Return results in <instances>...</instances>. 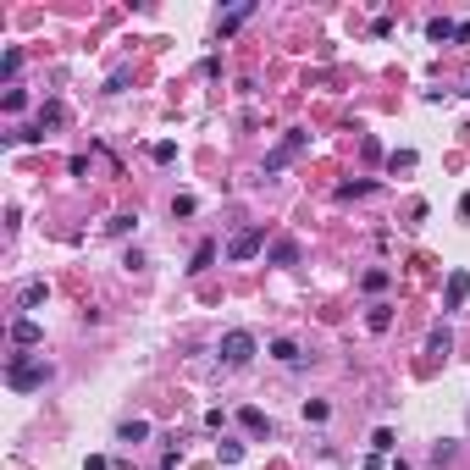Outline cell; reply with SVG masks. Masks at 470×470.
Wrapping results in <instances>:
<instances>
[{"label":"cell","instance_id":"1","mask_svg":"<svg viewBox=\"0 0 470 470\" xmlns=\"http://www.w3.org/2000/svg\"><path fill=\"white\" fill-rule=\"evenodd\" d=\"M50 377H56V365H50L45 354H39V360H22V354H17V360L6 365V382H11L17 393H33V388H45Z\"/></svg>","mask_w":470,"mask_h":470},{"label":"cell","instance_id":"10","mask_svg":"<svg viewBox=\"0 0 470 470\" xmlns=\"http://www.w3.org/2000/svg\"><path fill=\"white\" fill-rule=\"evenodd\" d=\"M271 360H282V365H299V343H294V338H277V343H271Z\"/></svg>","mask_w":470,"mask_h":470},{"label":"cell","instance_id":"2","mask_svg":"<svg viewBox=\"0 0 470 470\" xmlns=\"http://www.w3.org/2000/svg\"><path fill=\"white\" fill-rule=\"evenodd\" d=\"M255 354H260V343H255V332H243V326H233V332L222 338V360H227L233 371H238V365H249Z\"/></svg>","mask_w":470,"mask_h":470},{"label":"cell","instance_id":"19","mask_svg":"<svg viewBox=\"0 0 470 470\" xmlns=\"http://www.w3.org/2000/svg\"><path fill=\"white\" fill-rule=\"evenodd\" d=\"M305 420H326V404L321 398H305Z\"/></svg>","mask_w":470,"mask_h":470},{"label":"cell","instance_id":"18","mask_svg":"<svg viewBox=\"0 0 470 470\" xmlns=\"http://www.w3.org/2000/svg\"><path fill=\"white\" fill-rule=\"evenodd\" d=\"M388 282H393L388 271H365V294H382V288H388Z\"/></svg>","mask_w":470,"mask_h":470},{"label":"cell","instance_id":"9","mask_svg":"<svg viewBox=\"0 0 470 470\" xmlns=\"http://www.w3.org/2000/svg\"><path fill=\"white\" fill-rule=\"evenodd\" d=\"M271 266H299V238H277L271 243Z\"/></svg>","mask_w":470,"mask_h":470},{"label":"cell","instance_id":"11","mask_svg":"<svg viewBox=\"0 0 470 470\" xmlns=\"http://www.w3.org/2000/svg\"><path fill=\"white\" fill-rule=\"evenodd\" d=\"M116 437H122V443H144V437H150V420H122Z\"/></svg>","mask_w":470,"mask_h":470},{"label":"cell","instance_id":"22","mask_svg":"<svg viewBox=\"0 0 470 470\" xmlns=\"http://www.w3.org/2000/svg\"><path fill=\"white\" fill-rule=\"evenodd\" d=\"M83 470H111V460H89V465H83Z\"/></svg>","mask_w":470,"mask_h":470},{"label":"cell","instance_id":"5","mask_svg":"<svg viewBox=\"0 0 470 470\" xmlns=\"http://www.w3.org/2000/svg\"><path fill=\"white\" fill-rule=\"evenodd\" d=\"M470 294V271H448V294H443V310H460Z\"/></svg>","mask_w":470,"mask_h":470},{"label":"cell","instance_id":"8","mask_svg":"<svg viewBox=\"0 0 470 470\" xmlns=\"http://www.w3.org/2000/svg\"><path fill=\"white\" fill-rule=\"evenodd\" d=\"M426 39H432V45H448V39H460V22H448V17H432V22H426Z\"/></svg>","mask_w":470,"mask_h":470},{"label":"cell","instance_id":"6","mask_svg":"<svg viewBox=\"0 0 470 470\" xmlns=\"http://www.w3.org/2000/svg\"><path fill=\"white\" fill-rule=\"evenodd\" d=\"M61 122H67V111H61V105H39V122H33L22 139H45V128H61Z\"/></svg>","mask_w":470,"mask_h":470},{"label":"cell","instance_id":"21","mask_svg":"<svg viewBox=\"0 0 470 470\" xmlns=\"http://www.w3.org/2000/svg\"><path fill=\"white\" fill-rule=\"evenodd\" d=\"M150 156H156L160 166H172V160H177V144H156V150H150Z\"/></svg>","mask_w":470,"mask_h":470},{"label":"cell","instance_id":"13","mask_svg":"<svg viewBox=\"0 0 470 470\" xmlns=\"http://www.w3.org/2000/svg\"><path fill=\"white\" fill-rule=\"evenodd\" d=\"M249 17H255V6H238V11H227V17L216 22V28H222V33H233V28H243Z\"/></svg>","mask_w":470,"mask_h":470},{"label":"cell","instance_id":"12","mask_svg":"<svg viewBox=\"0 0 470 470\" xmlns=\"http://www.w3.org/2000/svg\"><path fill=\"white\" fill-rule=\"evenodd\" d=\"M17 305H22V310H33V305H45V282H22V294H17Z\"/></svg>","mask_w":470,"mask_h":470},{"label":"cell","instance_id":"7","mask_svg":"<svg viewBox=\"0 0 470 470\" xmlns=\"http://www.w3.org/2000/svg\"><path fill=\"white\" fill-rule=\"evenodd\" d=\"M39 338H45V332H39V321H28V315H22V321H11V343H17V349H33Z\"/></svg>","mask_w":470,"mask_h":470},{"label":"cell","instance_id":"20","mask_svg":"<svg viewBox=\"0 0 470 470\" xmlns=\"http://www.w3.org/2000/svg\"><path fill=\"white\" fill-rule=\"evenodd\" d=\"M371 448H377V454H393V432H388V426H382V432L371 437Z\"/></svg>","mask_w":470,"mask_h":470},{"label":"cell","instance_id":"4","mask_svg":"<svg viewBox=\"0 0 470 470\" xmlns=\"http://www.w3.org/2000/svg\"><path fill=\"white\" fill-rule=\"evenodd\" d=\"M260 243H266V233H260V227H243V233L227 243V255H233V260H249V255H260Z\"/></svg>","mask_w":470,"mask_h":470},{"label":"cell","instance_id":"15","mask_svg":"<svg viewBox=\"0 0 470 470\" xmlns=\"http://www.w3.org/2000/svg\"><path fill=\"white\" fill-rule=\"evenodd\" d=\"M238 420H243V432H255V437H260V432H271V426H266V415H260V409H243V415H238Z\"/></svg>","mask_w":470,"mask_h":470},{"label":"cell","instance_id":"14","mask_svg":"<svg viewBox=\"0 0 470 470\" xmlns=\"http://www.w3.org/2000/svg\"><path fill=\"white\" fill-rule=\"evenodd\" d=\"M365 326H371V332H388V326H393V310H388V305H371Z\"/></svg>","mask_w":470,"mask_h":470},{"label":"cell","instance_id":"16","mask_svg":"<svg viewBox=\"0 0 470 470\" xmlns=\"http://www.w3.org/2000/svg\"><path fill=\"white\" fill-rule=\"evenodd\" d=\"M211 260H216V243H199V249H194V266H188V271H205Z\"/></svg>","mask_w":470,"mask_h":470},{"label":"cell","instance_id":"3","mask_svg":"<svg viewBox=\"0 0 470 470\" xmlns=\"http://www.w3.org/2000/svg\"><path fill=\"white\" fill-rule=\"evenodd\" d=\"M305 144H310V133H299V128H288V133H282V144H277V150L266 156V177H271V172H282V166H288V160L299 156Z\"/></svg>","mask_w":470,"mask_h":470},{"label":"cell","instance_id":"17","mask_svg":"<svg viewBox=\"0 0 470 470\" xmlns=\"http://www.w3.org/2000/svg\"><path fill=\"white\" fill-rule=\"evenodd\" d=\"M388 166H393V172H409V166H415V150H393Z\"/></svg>","mask_w":470,"mask_h":470}]
</instances>
